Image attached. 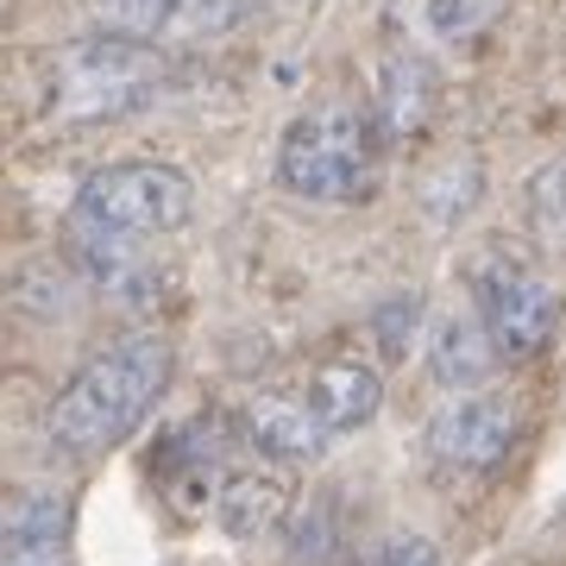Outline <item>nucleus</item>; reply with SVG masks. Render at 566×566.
I'll list each match as a JSON object with an SVG mask.
<instances>
[{
	"instance_id": "0eeeda50",
	"label": "nucleus",
	"mask_w": 566,
	"mask_h": 566,
	"mask_svg": "<svg viewBox=\"0 0 566 566\" xmlns=\"http://www.w3.org/2000/svg\"><path fill=\"white\" fill-rule=\"evenodd\" d=\"M95 25L126 32V39H151V44H189L208 32H227L245 7L240 0H88Z\"/></svg>"
},
{
	"instance_id": "4468645a",
	"label": "nucleus",
	"mask_w": 566,
	"mask_h": 566,
	"mask_svg": "<svg viewBox=\"0 0 566 566\" xmlns=\"http://www.w3.org/2000/svg\"><path fill=\"white\" fill-rule=\"evenodd\" d=\"M290 516V485L283 472H233L214 491V523L233 535V542H264L271 528Z\"/></svg>"
},
{
	"instance_id": "ddd939ff",
	"label": "nucleus",
	"mask_w": 566,
	"mask_h": 566,
	"mask_svg": "<svg viewBox=\"0 0 566 566\" xmlns=\"http://www.w3.org/2000/svg\"><path fill=\"white\" fill-rule=\"evenodd\" d=\"M504 365L497 340H491V327L479 322V308L472 315H447L434 327V340H428V378L441 390H479Z\"/></svg>"
},
{
	"instance_id": "1a4fd4ad",
	"label": "nucleus",
	"mask_w": 566,
	"mask_h": 566,
	"mask_svg": "<svg viewBox=\"0 0 566 566\" xmlns=\"http://www.w3.org/2000/svg\"><path fill=\"white\" fill-rule=\"evenodd\" d=\"M63 252H70V264H76L95 290H107V296H139L145 283H151V252H145V240L114 233V227L88 221L76 208L63 214Z\"/></svg>"
},
{
	"instance_id": "6e6552de",
	"label": "nucleus",
	"mask_w": 566,
	"mask_h": 566,
	"mask_svg": "<svg viewBox=\"0 0 566 566\" xmlns=\"http://www.w3.org/2000/svg\"><path fill=\"white\" fill-rule=\"evenodd\" d=\"M240 434L264 460H283V465H315L334 447V434L308 409V397H290V390H252L240 403Z\"/></svg>"
},
{
	"instance_id": "7ed1b4c3",
	"label": "nucleus",
	"mask_w": 566,
	"mask_h": 566,
	"mask_svg": "<svg viewBox=\"0 0 566 566\" xmlns=\"http://www.w3.org/2000/svg\"><path fill=\"white\" fill-rule=\"evenodd\" d=\"M164 88H170V44L126 39V32L95 25L88 39H70L51 57L44 107H51V120L88 126V120L139 114V107L158 102Z\"/></svg>"
},
{
	"instance_id": "9b49d317",
	"label": "nucleus",
	"mask_w": 566,
	"mask_h": 566,
	"mask_svg": "<svg viewBox=\"0 0 566 566\" xmlns=\"http://www.w3.org/2000/svg\"><path fill=\"white\" fill-rule=\"evenodd\" d=\"M371 107H378V126H385L390 145L422 139L428 120H434V107H441V70L422 51H397L378 70V102Z\"/></svg>"
},
{
	"instance_id": "39448f33",
	"label": "nucleus",
	"mask_w": 566,
	"mask_h": 566,
	"mask_svg": "<svg viewBox=\"0 0 566 566\" xmlns=\"http://www.w3.org/2000/svg\"><path fill=\"white\" fill-rule=\"evenodd\" d=\"M465 283H472V308H479V322L491 327V340H497L504 359L542 353L547 334L560 327V290L547 283L542 264L516 259L504 245H491L485 259H472Z\"/></svg>"
},
{
	"instance_id": "423d86ee",
	"label": "nucleus",
	"mask_w": 566,
	"mask_h": 566,
	"mask_svg": "<svg viewBox=\"0 0 566 566\" xmlns=\"http://www.w3.org/2000/svg\"><path fill=\"white\" fill-rule=\"evenodd\" d=\"M516 447V403L497 390H453L422 428V453L441 479L497 472Z\"/></svg>"
},
{
	"instance_id": "dca6fc26",
	"label": "nucleus",
	"mask_w": 566,
	"mask_h": 566,
	"mask_svg": "<svg viewBox=\"0 0 566 566\" xmlns=\"http://www.w3.org/2000/svg\"><path fill=\"white\" fill-rule=\"evenodd\" d=\"M472 202H479V158H447L441 170L422 182V208H428L434 227H453Z\"/></svg>"
},
{
	"instance_id": "20e7f679",
	"label": "nucleus",
	"mask_w": 566,
	"mask_h": 566,
	"mask_svg": "<svg viewBox=\"0 0 566 566\" xmlns=\"http://www.w3.org/2000/svg\"><path fill=\"white\" fill-rule=\"evenodd\" d=\"M70 208L88 214V221L114 227V233H133V240H164V233L189 227V214H196V182L182 177L177 164L120 158V164L88 170Z\"/></svg>"
},
{
	"instance_id": "f03ea898",
	"label": "nucleus",
	"mask_w": 566,
	"mask_h": 566,
	"mask_svg": "<svg viewBox=\"0 0 566 566\" xmlns=\"http://www.w3.org/2000/svg\"><path fill=\"white\" fill-rule=\"evenodd\" d=\"M385 126L378 107L359 102H322L303 107L277 139V182L296 202L315 208H359L385 182Z\"/></svg>"
},
{
	"instance_id": "f8f14e48",
	"label": "nucleus",
	"mask_w": 566,
	"mask_h": 566,
	"mask_svg": "<svg viewBox=\"0 0 566 566\" xmlns=\"http://www.w3.org/2000/svg\"><path fill=\"white\" fill-rule=\"evenodd\" d=\"M303 397H308V409L327 422V434L340 441V434H359V428L378 416V403H385V378H378V365H365V359H322L315 371H308Z\"/></svg>"
},
{
	"instance_id": "2eb2a0df",
	"label": "nucleus",
	"mask_w": 566,
	"mask_h": 566,
	"mask_svg": "<svg viewBox=\"0 0 566 566\" xmlns=\"http://www.w3.org/2000/svg\"><path fill=\"white\" fill-rule=\"evenodd\" d=\"M523 208H528V233L547 245V252H566V151L547 158L523 189Z\"/></svg>"
},
{
	"instance_id": "f3484780",
	"label": "nucleus",
	"mask_w": 566,
	"mask_h": 566,
	"mask_svg": "<svg viewBox=\"0 0 566 566\" xmlns=\"http://www.w3.org/2000/svg\"><path fill=\"white\" fill-rule=\"evenodd\" d=\"M416 322H422V296H416V290L371 308V334H378V346H385V359H403V353H409V340H416Z\"/></svg>"
},
{
	"instance_id": "9d476101",
	"label": "nucleus",
	"mask_w": 566,
	"mask_h": 566,
	"mask_svg": "<svg viewBox=\"0 0 566 566\" xmlns=\"http://www.w3.org/2000/svg\"><path fill=\"white\" fill-rule=\"evenodd\" d=\"M7 566H70V491L25 485L7 504Z\"/></svg>"
},
{
	"instance_id": "a211bd4d",
	"label": "nucleus",
	"mask_w": 566,
	"mask_h": 566,
	"mask_svg": "<svg viewBox=\"0 0 566 566\" xmlns=\"http://www.w3.org/2000/svg\"><path fill=\"white\" fill-rule=\"evenodd\" d=\"M378 566H447V560H441V547L422 542V535H390Z\"/></svg>"
},
{
	"instance_id": "f257e3e1",
	"label": "nucleus",
	"mask_w": 566,
	"mask_h": 566,
	"mask_svg": "<svg viewBox=\"0 0 566 566\" xmlns=\"http://www.w3.org/2000/svg\"><path fill=\"white\" fill-rule=\"evenodd\" d=\"M164 385H170V340L164 334H126L107 353H95L51 397V409H44V441L57 447L63 460H95L107 447H120L151 416Z\"/></svg>"
}]
</instances>
